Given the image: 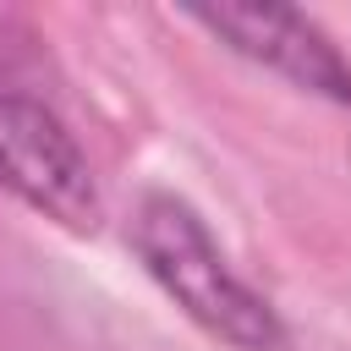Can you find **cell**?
Returning a JSON list of instances; mask_svg holds the SVG:
<instances>
[{
    "label": "cell",
    "mask_w": 351,
    "mask_h": 351,
    "mask_svg": "<svg viewBox=\"0 0 351 351\" xmlns=\"http://www.w3.org/2000/svg\"><path fill=\"white\" fill-rule=\"evenodd\" d=\"M132 252L148 269V280L208 335H219L236 351H285V324L269 296H258L230 258L219 252L208 219L176 197V192H148L132 214Z\"/></svg>",
    "instance_id": "cell-1"
},
{
    "label": "cell",
    "mask_w": 351,
    "mask_h": 351,
    "mask_svg": "<svg viewBox=\"0 0 351 351\" xmlns=\"http://www.w3.org/2000/svg\"><path fill=\"white\" fill-rule=\"evenodd\" d=\"M0 192L66 230H88L99 219V186L66 121L49 104L5 88H0Z\"/></svg>",
    "instance_id": "cell-2"
},
{
    "label": "cell",
    "mask_w": 351,
    "mask_h": 351,
    "mask_svg": "<svg viewBox=\"0 0 351 351\" xmlns=\"http://www.w3.org/2000/svg\"><path fill=\"white\" fill-rule=\"evenodd\" d=\"M197 27H208L225 49H236L241 60L285 77L302 93H318L329 104H351V60L340 55V44L296 5H197L186 11Z\"/></svg>",
    "instance_id": "cell-3"
}]
</instances>
